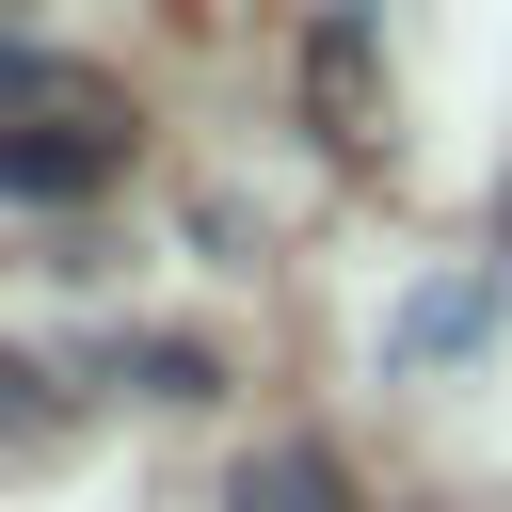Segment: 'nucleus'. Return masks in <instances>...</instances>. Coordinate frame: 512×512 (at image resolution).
<instances>
[{
	"instance_id": "obj_1",
	"label": "nucleus",
	"mask_w": 512,
	"mask_h": 512,
	"mask_svg": "<svg viewBox=\"0 0 512 512\" xmlns=\"http://www.w3.org/2000/svg\"><path fill=\"white\" fill-rule=\"evenodd\" d=\"M128 160V96L96 64H0V192H96Z\"/></svg>"
},
{
	"instance_id": "obj_2",
	"label": "nucleus",
	"mask_w": 512,
	"mask_h": 512,
	"mask_svg": "<svg viewBox=\"0 0 512 512\" xmlns=\"http://www.w3.org/2000/svg\"><path fill=\"white\" fill-rule=\"evenodd\" d=\"M240 512H352L336 464H240Z\"/></svg>"
}]
</instances>
